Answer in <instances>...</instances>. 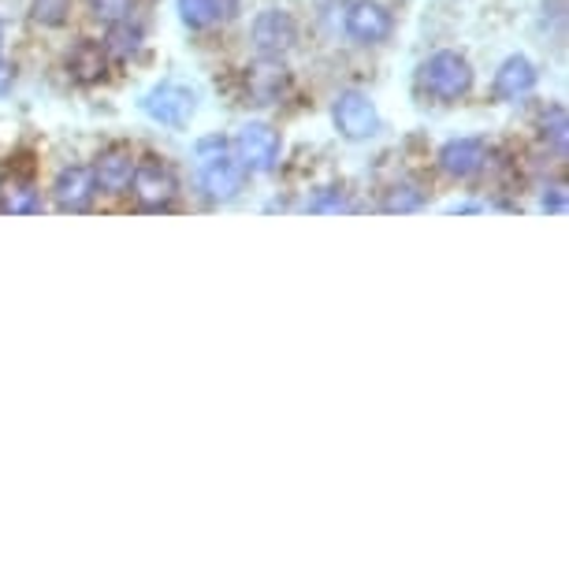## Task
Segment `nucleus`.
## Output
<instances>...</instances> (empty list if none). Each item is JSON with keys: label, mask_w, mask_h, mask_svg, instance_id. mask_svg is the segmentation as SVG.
Listing matches in <instances>:
<instances>
[{"label": "nucleus", "mask_w": 569, "mask_h": 569, "mask_svg": "<svg viewBox=\"0 0 569 569\" xmlns=\"http://www.w3.org/2000/svg\"><path fill=\"white\" fill-rule=\"evenodd\" d=\"M198 176L212 201H231L242 194L246 168L239 164V157L231 153L228 138L209 134L198 142Z\"/></svg>", "instance_id": "1"}, {"label": "nucleus", "mask_w": 569, "mask_h": 569, "mask_svg": "<svg viewBox=\"0 0 569 569\" xmlns=\"http://www.w3.org/2000/svg\"><path fill=\"white\" fill-rule=\"evenodd\" d=\"M421 90L439 104H455L469 98L472 90V63L455 49H439L421 63Z\"/></svg>", "instance_id": "2"}, {"label": "nucleus", "mask_w": 569, "mask_h": 569, "mask_svg": "<svg viewBox=\"0 0 569 569\" xmlns=\"http://www.w3.org/2000/svg\"><path fill=\"white\" fill-rule=\"evenodd\" d=\"M127 190L138 198V206H142L146 212H164L179 194V179L160 157H142L134 164L131 187Z\"/></svg>", "instance_id": "3"}, {"label": "nucleus", "mask_w": 569, "mask_h": 569, "mask_svg": "<svg viewBox=\"0 0 569 569\" xmlns=\"http://www.w3.org/2000/svg\"><path fill=\"white\" fill-rule=\"evenodd\" d=\"M234 157L246 171L253 176H264V171H276L279 168V157H283V138L272 123H246L239 138H234Z\"/></svg>", "instance_id": "4"}, {"label": "nucleus", "mask_w": 569, "mask_h": 569, "mask_svg": "<svg viewBox=\"0 0 569 569\" xmlns=\"http://www.w3.org/2000/svg\"><path fill=\"white\" fill-rule=\"evenodd\" d=\"M198 98L190 86L182 82H157L153 90L142 98V112L160 127H171V131H182L190 120H194Z\"/></svg>", "instance_id": "5"}, {"label": "nucleus", "mask_w": 569, "mask_h": 569, "mask_svg": "<svg viewBox=\"0 0 569 569\" xmlns=\"http://www.w3.org/2000/svg\"><path fill=\"white\" fill-rule=\"evenodd\" d=\"M331 120H336V131L347 142H369V138L380 134V112H376L369 93L361 90L339 93L336 104H331Z\"/></svg>", "instance_id": "6"}, {"label": "nucleus", "mask_w": 569, "mask_h": 569, "mask_svg": "<svg viewBox=\"0 0 569 569\" xmlns=\"http://www.w3.org/2000/svg\"><path fill=\"white\" fill-rule=\"evenodd\" d=\"M291 90V71L279 57H261L242 71V98L250 104H279Z\"/></svg>", "instance_id": "7"}, {"label": "nucleus", "mask_w": 569, "mask_h": 569, "mask_svg": "<svg viewBox=\"0 0 569 569\" xmlns=\"http://www.w3.org/2000/svg\"><path fill=\"white\" fill-rule=\"evenodd\" d=\"M250 41H253L257 57H287L298 41L295 16L283 12V8H264V12L253 19Z\"/></svg>", "instance_id": "8"}, {"label": "nucleus", "mask_w": 569, "mask_h": 569, "mask_svg": "<svg viewBox=\"0 0 569 569\" xmlns=\"http://www.w3.org/2000/svg\"><path fill=\"white\" fill-rule=\"evenodd\" d=\"M342 27H347L350 41H358V46H383L395 30V19L380 0H353Z\"/></svg>", "instance_id": "9"}, {"label": "nucleus", "mask_w": 569, "mask_h": 569, "mask_svg": "<svg viewBox=\"0 0 569 569\" xmlns=\"http://www.w3.org/2000/svg\"><path fill=\"white\" fill-rule=\"evenodd\" d=\"M436 160L450 179H472L488 164V142L485 138H472V134L450 138V142H443V149H439Z\"/></svg>", "instance_id": "10"}, {"label": "nucleus", "mask_w": 569, "mask_h": 569, "mask_svg": "<svg viewBox=\"0 0 569 569\" xmlns=\"http://www.w3.org/2000/svg\"><path fill=\"white\" fill-rule=\"evenodd\" d=\"M98 198V182H93V168L71 164L63 168L57 182H52V201L60 212H86Z\"/></svg>", "instance_id": "11"}, {"label": "nucleus", "mask_w": 569, "mask_h": 569, "mask_svg": "<svg viewBox=\"0 0 569 569\" xmlns=\"http://www.w3.org/2000/svg\"><path fill=\"white\" fill-rule=\"evenodd\" d=\"M134 149L131 146H109L104 153L98 157V164H93V182H98L101 194H127V187H131V176H134Z\"/></svg>", "instance_id": "12"}, {"label": "nucleus", "mask_w": 569, "mask_h": 569, "mask_svg": "<svg viewBox=\"0 0 569 569\" xmlns=\"http://www.w3.org/2000/svg\"><path fill=\"white\" fill-rule=\"evenodd\" d=\"M536 79H540V74H536V63L529 57H521V52H513V57L499 63L491 93H496L499 101H521L525 93L536 90Z\"/></svg>", "instance_id": "13"}, {"label": "nucleus", "mask_w": 569, "mask_h": 569, "mask_svg": "<svg viewBox=\"0 0 569 569\" xmlns=\"http://www.w3.org/2000/svg\"><path fill=\"white\" fill-rule=\"evenodd\" d=\"M68 74L79 86H98L104 74H109V52H104L101 41H74L68 52Z\"/></svg>", "instance_id": "14"}, {"label": "nucleus", "mask_w": 569, "mask_h": 569, "mask_svg": "<svg viewBox=\"0 0 569 569\" xmlns=\"http://www.w3.org/2000/svg\"><path fill=\"white\" fill-rule=\"evenodd\" d=\"M0 212H12V217H34L41 212V194L27 176H4L0 179Z\"/></svg>", "instance_id": "15"}, {"label": "nucleus", "mask_w": 569, "mask_h": 569, "mask_svg": "<svg viewBox=\"0 0 569 569\" xmlns=\"http://www.w3.org/2000/svg\"><path fill=\"white\" fill-rule=\"evenodd\" d=\"M101 46H104V52H109V60H131V57L142 52L146 34H142V27H138L134 19H120V23H109Z\"/></svg>", "instance_id": "16"}, {"label": "nucleus", "mask_w": 569, "mask_h": 569, "mask_svg": "<svg viewBox=\"0 0 569 569\" xmlns=\"http://www.w3.org/2000/svg\"><path fill=\"white\" fill-rule=\"evenodd\" d=\"M566 131H569V123H566V109H562V104H551V109L543 112V120H540V138H543L547 146L555 149L558 157L566 153V138H569Z\"/></svg>", "instance_id": "17"}, {"label": "nucleus", "mask_w": 569, "mask_h": 569, "mask_svg": "<svg viewBox=\"0 0 569 569\" xmlns=\"http://www.w3.org/2000/svg\"><path fill=\"white\" fill-rule=\"evenodd\" d=\"M179 19L190 30H209L220 23V12L212 0H179Z\"/></svg>", "instance_id": "18"}, {"label": "nucleus", "mask_w": 569, "mask_h": 569, "mask_svg": "<svg viewBox=\"0 0 569 569\" xmlns=\"http://www.w3.org/2000/svg\"><path fill=\"white\" fill-rule=\"evenodd\" d=\"M30 19L46 30H57L71 19V0H30Z\"/></svg>", "instance_id": "19"}, {"label": "nucleus", "mask_w": 569, "mask_h": 569, "mask_svg": "<svg viewBox=\"0 0 569 569\" xmlns=\"http://www.w3.org/2000/svg\"><path fill=\"white\" fill-rule=\"evenodd\" d=\"M421 206H425V194L413 187V182H395L388 190V198H383V212H391V217L395 212H399V217L402 212H417Z\"/></svg>", "instance_id": "20"}, {"label": "nucleus", "mask_w": 569, "mask_h": 569, "mask_svg": "<svg viewBox=\"0 0 569 569\" xmlns=\"http://www.w3.org/2000/svg\"><path fill=\"white\" fill-rule=\"evenodd\" d=\"M138 0H90V12L101 23H120V19H134Z\"/></svg>", "instance_id": "21"}, {"label": "nucleus", "mask_w": 569, "mask_h": 569, "mask_svg": "<svg viewBox=\"0 0 569 569\" xmlns=\"http://www.w3.org/2000/svg\"><path fill=\"white\" fill-rule=\"evenodd\" d=\"M309 212H347L350 209V201H347V190L342 187H325V190H317V198L306 206Z\"/></svg>", "instance_id": "22"}, {"label": "nucleus", "mask_w": 569, "mask_h": 569, "mask_svg": "<svg viewBox=\"0 0 569 569\" xmlns=\"http://www.w3.org/2000/svg\"><path fill=\"white\" fill-rule=\"evenodd\" d=\"M540 209L547 212V217H562V212H566V187H562V182H551V187L543 190Z\"/></svg>", "instance_id": "23"}, {"label": "nucleus", "mask_w": 569, "mask_h": 569, "mask_svg": "<svg viewBox=\"0 0 569 569\" xmlns=\"http://www.w3.org/2000/svg\"><path fill=\"white\" fill-rule=\"evenodd\" d=\"M212 4H217V12H220V23L239 16V0H212Z\"/></svg>", "instance_id": "24"}, {"label": "nucleus", "mask_w": 569, "mask_h": 569, "mask_svg": "<svg viewBox=\"0 0 569 569\" xmlns=\"http://www.w3.org/2000/svg\"><path fill=\"white\" fill-rule=\"evenodd\" d=\"M16 86V68H8V63H0V98H8V90Z\"/></svg>", "instance_id": "25"}, {"label": "nucleus", "mask_w": 569, "mask_h": 569, "mask_svg": "<svg viewBox=\"0 0 569 569\" xmlns=\"http://www.w3.org/2000/svg\"><path fill=\"white\" fill-rule=\"evenodd\" d=\"M0 46H4V23H0Z\"/></svg>", "instance_id": "26"}]
</instances>
